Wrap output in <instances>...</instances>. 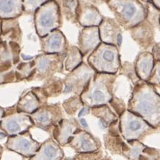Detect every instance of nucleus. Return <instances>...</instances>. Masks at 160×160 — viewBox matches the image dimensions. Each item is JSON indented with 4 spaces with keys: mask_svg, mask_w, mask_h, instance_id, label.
Returning a JSON list of instances; mask_svg holds the SVG:
<instances>
[{
    "mask_svg": "<svg viewBox=\"0 0 160 160\" xmlns=\"http://www.w3.org/2000/svg\"><path fill=\"white\" fill-rule=\"evenodd\" d=\"M4 115H5V109H3L2 107H0V122H1L2 118L4 117Z\"/></svg>",
    "mask_w": 160,
    "mask_h": 160,
    "instance_id": "nucleus-43",
    "label": "nucleus"
},
{
    "mask_svg": "<svg viewBox=\"0 0 160 160\" xmlns=\"http://www.w3.org/2000/svg\"><path fill=\"white\" fill-rule=\"evenodd\" d=\"M33 70V62L29 61L26 62H20L15 69V77L17 81L27 80L31 76Z\"/></svg>",
    "mask_w": 160,
    "mask_h": 160,
    "instance_id": "nucleus-32",
    "label": "nucleus"
},
{
    "mask_svg": "<svg viewBox=\"0 0 160 160\" xmlns=\"http://www.w3.org/2000/svg\"><path fill=\"white\" fill-rule=\"evenodd\" d=\"M127 110L144 119L156 129L160 126V96L157 88L140 80L132 91Z\"/></svg>",
    "mask_w": 160,
    "mask_h": 160,
    "instance_id": "nucleus-1",
    "label": "nucleus"
},
{
    "mask_svg": "<svg viewBox=\"0 0 160 160\" xmlns=\"http://www.w3.org/2000/svg\"><path fill=\"white\" fill-rule=\"evenodd\" d=\"M57 4L61 17L71 23H77V12L79 0H54Z\"/></svg>",
    "mask_w": 160,
    "mask_h": 160,
    "instance_id": "nucleus-28",
    "label": "nucleus"
},
{
    "mask_svg": "<svg viewBox=\"0 0 160 160\" xmlns=\"http://www.w3.org/2000/svg\"><path fill=\"white\" fill-rule=\"evenodd\" d=\"M141 1H142L144 3H147V2H150V0H141Z\"/></svg>",
    "mask_w": 160,
    "mask_h": 160,
    "instance_id": "nucleus-48",
    "label": "nucleus"
},
{
    "mask_svg": "<svg viewBox=\"0 0 160 160\" xmlns=\"http://www.w3.org/2000/svg\"><path fill=\"white\" fill-rule=\"evenodd\" d=\"M64 151L52 137L40 144L39 149L29 160H62Z\"/></svg>",
    "mask_w": 160,
    "mask_h": 160,
    "instance_id": "nucleus-22",
    "label": "nucleus"
},
{
    "mask_svg": "<svg viewBox=\"0 0 160 160\" xmlns=\"http://www.w3.org/2000/svg\"><path fill=\"white\" fill-rule=\"evenodd\" d=\"M116 80V74L95 72L86 89L80 94L83 105L87 108H92L109 104L114 95Z\"/></svg>",
    "mask_w": 160,
    "mask_h": 160,
    "instance_id": "nucleus-2",
    "label": "nucleus"
},
{
    "mask_svg": "<svg viewBox=\"0 0 160 160\" xmlns=\"http://www.w3.org/2000/svg\"><path fill=\"white\" fill-rule=\"evenodd\" d=\"M34 22L36 32L39 38L54 29H59L62 25V17L54 0L44 4L35 12Z\"/></svg>",
    "mask_w": 160,
    "mask_h": 160,
    "instance_id": "nucleus-8",
    "label": "nucleus"
},
{
    "mask_svg": "<svg viewBox=\"0 0 160 160\" xmlns=\"http://www.w3.org/2000/svg\"><path fill=\"white\" fill-rule=\"evenodd\" d=\"M144 5L146 7L147 11V15H146V20H148L149 22L151 23L155 28L158 29L159 28V9H157L150 2L145 3Z\"/></svg>",
    "mask_w": 160,
    "mask_h": 160,
    "instance_id": "nucleus-34",
    "label": "nucleus"
},
{
    "mask_svg": "<svg viewBox=\"0 0 160 160\" xmlns=\"http://www.w3.org/2000/svg\"><path fill=\"white\" fill-rule=\"evenodd\" d=\"M41 51L43 53L65 54L69 44L60 29H54L43 38H40Z\"/></svg>",
    "mask_w": 160,
    "mask_h": 160,
    "instance_id": "nucleus-16",
    "label": "nucleus"
},
{
    "mask_svg": "<svg viewBox=\"0 0 160 160\" xmlns=\"http://www.w3.org/2000/svg\"><path fill=\"white\" fill-rule=\"evenodd\" d=\"M90 113L108 126L118 120V116L111 109L109 104L90 108Z\"/></svg>",
    "mask_w": 160,
    "mask_h": 160,
    "instance_id": "nucleus-29",
    "label": "nucleus"
},
{
    "mask_svg": "<svg viewBox=\"0 0 160 160\" xmlns=\"http://www.w3.org/2000/svg\"><path fill=\"white\" fill-rule=\"evenodd\" d=\"M63 89H64L63 80L52 77L46 80L44 86L33 87L31 88V91L34 92V94L39 101L41 105H43L47 103V100L49 98L59 96L63 92Z\"/></svg>",
    "mask_w": 160,
    "mask_h": 160,
    "instance_id": "nucleus-20",
    "label": "nucleus"
},
{
    "mask_svg": "<svg viewBox=\"0 0 160 160\" xmlns=\"http://www.w3.org/2000/svg\"><path fill=\"white\" fill-rule=\"evenodd\" d=\"M101 43L98 27H85L80 30L78 48L79 49L83 57L89 55Z\"/></svg>",
    "mask_w": 160,
    "mask_h": 160,
    "instance_id": "nucleus-21",
    "label": "nucleus"
},
{
    "mask_svg": "<svg viewBox=\"0 0 160 160\" xmlns=\"http://www.w3.org/2000/svg\"><path fill=\"white\" fill-rule=\"evenodd\" d=\"M23 12L22 0H0V19H17Z\"/></svg>",
    "mask_w": 160,
    "mask_h": 160,
    "instance_id": "nucleus-26",
    "label": "nucleus"
},
{
    "mask_svg": "<svg viewBox=\"0 0 160 160\" xmlns=\"http://www.w3.org/2000/svg\"><path fill=\"white\" fill-rule=\"evenodd\" d=\"M1 41H13L21 44L22 41V30L19 26L17 19L2 20L1 24Z\"/></svg>",
    "mask_w": 160,
    "mask_h": 160,
    "instance_id": "nucleus-25",
    "label": "nucleus"
},
{
    "mask_svg": "<svg viewBox=\"0 0 160 160\" xmlns=\"http://www.w3.org/2000/svg\"><path fill=\"white\" fill-rule=\"evenodd\" d=\"M118 73L119 75L126 76L127 78H129L132 82L133 86L140 81V79L138 78L137 75L135 73V69H134L133 64L129 62H125L123 64L121 63V67H120Z\"/></svg>",
    "mask_w": 160,
    "mask_h": 160,
    "instance_id": "nucleus-33",
    "label": "nucleus"
},
{
    "mask_svg": "<svg viewBox=\"0 0 160 160\" xmlns=\"http://www.w3.org/2000/svg\"><path fill=\"white\" fill-rule=\"evenodd\" d=\"M150 3L157 8L160 10V0H150Z\"/></svg>",
    "mask_w": 160,
    "mask_h": 160,
    "instance_id": "nucleus-41",
    "label": "nucleus"
},
{
    "mask_svg": "<svg viewBox=\"0 0 160 160\" xmlns=\"http://www.w3.org/2000/svg\"><path fill=\"white\" fill-rule=\"evenodd\" d=\"M94 73L95 71L88 64L82 62L78 67L69 72L63 79L64 89L62 92L80 96Z\"/></svg>",
    "mask_w": 160,
    "mask_h": 160,
    "instance_id": "nucleus-10",
    "label": "nucleus"
},
{
    "mask_svg": "<svg viewBox=\"0 0 160 160\" xmlns=\"http://www.w3.org/2000/svg\"><path fill=\"white\" fill-rule=\"evenodd\" d=\"M0 42H1V40H0Z\"/></svg>",
    "mask_w": 160,
    "mask_h": 160,
    "instance_id": "nucleus-51",
    "label": "nucleus"
},
{
    "mask_svg": "<svg viewBox=\"0 0 160 160\" xmlns=\"http://www.w3.org/2000/svg\"><path fill=\"white\" fill-rule=\"evenodd\" d=\"M62 108L67 114L73 117L84 107L79 95H72L62 102Z\"/></svg>",
    "mask_w": 160,
    "mask_h": 160,
    "instance_id": "nucleus-31",
    "label": "nucleus"
},
{
    "mask_svg": "<svg viewBox=\"0 0 160 160\" xmlns=\"http://www.w3.org/2000/svg\"><path fill=\"white\" fill-rule=\"evenodd\" d=\"M40 144L41 143L33 139L29 131H27L14 136L7 137L6 148L22 156L23 158H29L36 154L39 149Z\"/></svg>",
    "mask_w": 160,
    "mask_h": 160,
    "instance_id": "nucleus-13",
    "label": "nucleus"
},
{
    "mask_svg": "<svg viewBox=\"0 0 160 160\" xmlns=\"http://www.w3.org/2000/svg\"><path fill=\"white\" fill-rule=\"evenodd\" d=\"M132 38L143 49H149L155 44V27L148 20H144L129 29Z\"/></svg>",
    "mask_w": 160,
    "mask_h": 160,
    "instance_id": "nucleus-19",
    "label": "nucleus"
},
{
    "mask_svg": "<svg viewBox=\"0 0 160 160\" xmlns=\"http://www.w3.org/2000/svg\"><path fill=\"white\" fill-rule=\"evenodd\" d=\"M102 19V14L92 3L79 0L77 12V22L79 23L80 26L83 28L98 27Z\"/></svg>",
    "mask_w": 160,
    "mask_h": 160,
    "instance_id": "nucleus-18",
    "label": "nucleus"
},
{
    "mask_svg": "<svg viewBox=\"0 0 160 160\" xmlns=\"http://www.w3.org/2000/svg\"><path fill=\"white\" fill-rule=\"evenodd\" d=\"M87 64L97 73L117 75L121 67L119 50L117 46L101 43L88 55Z\"/></svg>",
    "mask_w": 160,
    "mask_h": 160,
    "instance_id": "nucleus-4",
    "label": "nucleus"
},
{
    "mask_svg": "<svg viewBox=\"0 0 160 160\" xmlns=\"http://www.w3.org/2000/svg\"><path fill=\"white\" fill-rule=\"evenodd\" d=\"M63 67L65 68L66 71L70 72L77 67H78L83 62V55L80 52L79 49L76 46H69L67 52Z\"/></svg>",
    "mask_w": 160,
    "mask_h": 160,
    "instance_id": "nucleus-30",
    "label": "nucleus"
},
{
    "mask_svg": "<svg viewBox=\"0 0 160 160\" xmlns=\"http://www.w3.org/2000/svg\"><path fill=\"white\" fill-rule=\"evenodd\" d=\"M79 125H80V126H82V127H85V128H87V127H88V125H87V122H86V120L85 119V118H80Z\"/></svg>",
    "mask_w": 160,
    "mask_h": 160,
    "instance_id": "nucleus-42",
    "label": "nucleus"
},
{
    "mask_svg": "<svg viewBox=\"0 0 160 160\" xmlns=\"http://www.w3.org/2000/svg\"><path fill=\"white\" fill-rule=\"evenodd\" d=\"M33 126L29 115L17 112L15 105L8 109H5V115L0 122V130L9 136H14L29 131Z\"/></svg>",
    "mask_w": 160,
    "mask_h": 160,
    "instance_id": "nucleus-9",
    "label": "nucleus"
},
{
    "mask_svg": "<svg viewBox=\"0 0 160 160\" xmlns=\"http://www.w3.org/2000/svg\"><path fill=\"white\" fill-rule=\"evenodd\" d=\"M155 62H156L150 52L144 51L140 52L133 63L138 78L142 81L147 82L154 68Z\"/></svg>",
    "mask_w": 160,
    "mask_h": 160,
    "instance_id": "nucleus-23",
    "label": "nucleus"
},
{
    "mask_svg": "<svg viewBox=\"0 0 160 160\" xmlns=\"http://www.w3.org/2000/svg\"><path fill=\"white\" fill-rule=\"evenodd\" d=\"M120 155L127 160H159L160 150L140 141H126L122 143Z\"/></svg>",
    "mask_w": 160,
    "mask_h": 160,
    "instance_id": "nucleus-12",
    "label": "nucleus"
},
{
    "mask_svg": "<svg viewBox=\"0 0 160 160\" xmlns=\"http://www.w3.org/2000/svg\"><path fill=\"white\" fill-rule=\"evenodd\" d=\"M6 137H7V135H6L4 132H0V139H4V138H6Z\"/></svg>",
    "mask_w": 160,
    "mask_h": 160,
    "instance_id": "nucleus-46",
    "label": "nucleus"
},
{
    "mask_svg": "<svg viewBox=\"0 0 160 160\" xmlns=\"http://www.w3.org/2000/svg\"><path fill=\"white\" fill-rule=\"evenodd\" d=\"M99 36L102 43L117 46L119 48L122 44V27L118 22L109 17H103L102 22L98 26Z\"/></svg>",
    "mask_w": 160,
    "mask_h": 160,
    "instance_id": "nucleus-14",
    "label": "nucleus"
},
{
    "mask_svg": "<svg viewBox=\"0 0 160 160\" xmlns=\"http://www.w3.org/2000/svg\"><path fill=\"white\" fill-rule=\"evenodd\" d=\"M93 3H106V0H91Z\"/></svg>",
    "mask_w": 160,
    "mask_h": 160,
    "instance_id": "nucleus-45",
    "label": "nucleus"
},
{
    "mask_svg": "<svg viewBox=\"0 0 160 160\" xmlns=\"http://www.w3.org/2000/svg\"><path fill=\"white\" fill-rule=\"evenodd\" d=\"M88 114H90V108H87V107L84 106L78 112V118H83L85 116H87Z\"/></svg>",
    "mask_w": 160,
    "mask_h": 160,
    "instance_id": "nucleus-40",
    "label": "nucleus"
},
{
    "mask_svg": "<svg viewBox=\"0 0 160 160\" xmlns=\"http://www.w3.org/2000/svg\"><path fill=\"white\" fill-rule=\"evenodd\" d=\"M52 0H22L23 12L29 14H34L40 6Z\"/></svg>",
    "mask_w": 160,
    "mask_h": 160,
    "instance_id": "nucleus-35",
    "label": "nucleus"
},
{
    "mask_svg": "<svg viewBox=\"0 0 160 160\" xmlns=\"http://www.w3.org/2000/svg\"><path fill=\"white\" fill-rule=\"evenodd\" d=\"M29 117L32 120L33 126L46 132H51L52 127L64 118L59 103L43 104L29 115Z\"/></svg>",
    "mask_w": 160,
    "mask_h": 160,
    "instance_id": "nucleus-11",
    "label": "nucleus"
},
{
    "mask_svg": "<svg viewBox=\"0 0 160 160\" xmlns=\"http://www.w3.org/2000/svg\"><path fill=\"white\" fill-rule=\"evenodd\" d=\"M119 132L126 141H142L158 131L142 119L141 117L126 109L118 117Z\"/></svg>",
    "mask_w": 160,
    "mask_h": 160,
    "instance_id": "nucleus-5",
    "label": "nucleus"
},
{
    "mask_svg": "<svg viewBox=\"0 0 160 160\" xmlns=\"http://www.w3.org/2000/svg\"><path fill=\"white\" fill-rule=\"evenodd\" d=\"M1 24H2V20L0 19V33H1Z\"/></svg>",
    "mask_w": 160,
    "mask_h": 160,
    "instance_id": "nucleus-49",
    "label": "nucleus"
},
{
    "mask_svg": "<svg viewBox=\"0 0 160 160\" xmlns=\"http://www.w3.org/2000/svg\"><path fill=\"white\" fill-rule=\"evenodd\" d=\"M151 48H152V52H150L154 58L155 62H160V44L156 43Z\"/></svg>",
    "mask_w": 160,
    "mask_h": 160,
    "instance_id": "nucleus-39",
    "label": "nucleus"
},
{
    "mask_svg": "<svg viewBox=\"0 0 160 160\" xmlns=\"http://www.w3.org/2000/svg\"><path fill=\"white\" fill-rule=\"evenodd\" d=\"M66 54L40 53L33 58V70L28 81H44L63 70Z\"/></svg>",
    "mask_w": 160,
    "mask_h": 160,
    "instance_id": "nucleus-7",
    "label": "nucleus"
},
{
    "mask_svg": "<svg viewBox=\"0 0 160 160\" xmlns=\"http://www.w3.org/2000/svg\"><path fill=\"white\" fill-rule=\"evenodd\" d=\"M22 58H24V60H26V61H32V60H33V58H34V57H31V56H28V55H22Z\"/></svg>",
    "mask_w": 160,
    "mask_h": 160,
    "instance_id": "nucleus-44",
    "label": "nucleus"
},
{
    "mask_svg": "<svg viewBox=\"0 0 160 160\" xmlns=\"http://www.w3.org/2000/svg\"><path fill=\"white\" fill-rule=\"evenodd\" d=\"M3 151H4V149H3V147L0 145V159H1V158H2V154H3Z\"/></svg>",
    "mask_w": 160,
    "mask_h": 160,
    "instance_id": "nucleus-47",
    "label": "nucleus"
},
{
    "mask_svg": "<svg viewBox=\"0 0 160 160\" xmlns=\"http://www.w3.org/2000/svg\"><path fill=\"white\" fill-rule=\"evenodd\" d=\"M160 62H156L154 68L151 71V74L149 76V80L147 81L149 84L154 86L156 88L159 87L160 85Z\"/></svg>",
    "mask_w": 160,
    "mask_h": 160,
    "instance_id": "nucleus-37",
    "label": "nucleus"
},
{
    "mask_svg": "<svg viewBox=\"0 0 160 160\" xmlns=\"http://www.w3.org/2000/svg\"><path fill=\"white\" fill-rule=\"evenodd\" d=\"M41 106V103L36 97L34 92L31 91L23 93L20 97L15 105V109L17 112H22L25 114L30 115L36 111Z\"/></svg>",
    "mask_w": 160,
    "mask_h": 160,
    "instance_id": "nucleus-27",
    "label": "nucleus"
},
{
    "mask_svg": "<svg viewBox=\"0 0 160 160\" xmlns=\"http://www.w3.org/2000/svg\"><path fill=\"white\" fill-rule=\"evenodd\" d=\"M109 104L110 105L109 107H110L111 109H114L115 111H116V114L118 115V117H119L120 115L122 114V113L126 109V105H125L124 102H123L122 100H120L119 98L116 97L115 94L113 95L112 99L110 100V102H109Z\"/></svg>",
    "mask_w": 160,
    "mask_h": 160,
    "instance_id": "nucleus-38",
    "label": "nucleus"
},
{
    "mask_svg": "<svg viewBox=\"0 0 160 160\" xmlns=\"http://www.w3.org/2000/svg\"><path fill=\"white\" fill-rule=\"evenodd\" d=\"M20 45L13 41L0 42V85L17 82L15 69L21 60Z\"/></svg>",
    "mask_w": 160,
    "mask_h": 160,
    "instance_id": "nucleus-6",
    "label": "nucleus"
},
{
    "mask_svg": "<svg viewBox=\"0 0 160 160\" xmlns=\"http://www.w3.org/2000/svg\"><path fill=\"white\" fill-rule=\"evenodd\" d=\"M102 160H110V159H109V158H102Z\"/></svg>",
    "mask_w": 160,
    "mask_h": 160,
    "instance_id": "nucleus-50",
    "label": "nucleus"
},
{
    "mask_svg": "<svg viewBox=\"0 0 160 160\" xmlns=\"http://www.w3.org/2000/svg\"><path fill=\"white\" fill-rule=\"evenodd\" d=\"M122 28L129 30L146 19V7L140 0H106Z\"/></svg>",
    "mask_w": 160,
    "mask_h": 160,
    "instance_id": "nucleus-3",
    "label": "nucleus"
},
{
    "mask_svg": "<svg viewBox=\"0 0 160 160\" xmlns=\"http://www.w3.org/2000/svg\"><path fill=\"white\" fill-rule=\"evenodd\" d=\"M81 129L76 118H63L51 130L52 138L62 147L67 146L73 134Z\"/></svg>",
    "mask_w": 160,
    "mask_h": 160,
    "instance_id": "nucleus-17",
    "label": "nucleus"
},
{
    "mask_svg": "<svg viewBox=\"0 0 160 160\" xmlns=\"http://www.w3.org/2000/svg\"><path fill=\"white\" fill-rule=\"evenodd\" d=\"M67 146L74 149L76 153H86L100 149L102 144L90 132L81 128L73 134Z\"/></svg>",
    "mask_w": 160,
    "mask_h": 160,
    "instance_id": "nucleus-15",
    "label": "nucleus"
},
{
    "mask_svg": "<svg viewBox=\"0 0 160 160\" xmlns=\"http://www.w3.org/2000/svg\"><path fill=\"white\" fill-rule=\"evenodd\" d=\"M103 141L105 148L111 154L120 155V149L124 139L120 134L118 120L108 126V132L104 135Z\"/></svg>",
    "mask_w": 160,
    "mask_h": 160,
    "instance_id": "nucleus-24",
    "label": "nucleus"
},
{
    "mask_svg": "<svg viewBox=\"0 0 160 160\" xmlns=\"http://www.w3.org/2000/svg\"><path fill=\"white\" fill-rule=\"evenodd\" d=\"M103 158V152L102 149H98L93 152L77 153L73 158L69 160H102Z\"/></svg>",
    "mask_w": 160,
    "mask_h": 160,
    "instance_id": "nucleus-36",
    "label": "nucleus"
}]
</instances>
